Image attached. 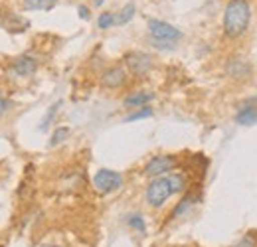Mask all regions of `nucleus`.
<instances>
[{
  "label": "nucleus",
  "instance_id": "24",
  "mask_svg": "<svg viewBox=\"0 0 257 247\" xmlns=\"http://www.w3.org/2000/svg\"><path fill=\"white\" fill-rule=\"evenodd\" d=\"M40 247H62V245H52V243H44V245H40Z\"/></svg>",
  "mask_w": 257,
  "mask_h": 247
},
{
  "label": "nucleus",
  "instance_id": "9",
  "mask_svg": "<svg viewBox=\"0 0 257 247\" xmlns=\"http://www.w3.org/2000/svg\"><path fill=\"white\" fill-rule=\"evenodd\" d=\"M155 95L149 91H137V93H131L128 97H125V107L127 109H141V107H145L151 99H153Z\"/></svg>",
  "mask_w": 257,
  "mask_h": 247
},
{
  "label": "nucleus",
  "instance_id": "1",
  "mask_svg": "<svg viewBox=\"0 0 257 247\" xmlns=\"http://www.w3.org/2000/svg\"><path fill=\"white\" fill-rule=\"evenodd\" d=\"M251 20V8L247 0H229L224 12V32L229 38H237L247 30Z\"/></svg>",
  "mask_w": 257,
  "mask_h": 247
},
{
  "label": "nucleus",
  "instance_id": "8",
  "mask_svg": "<svg viewBox=\"0 0 257 247\" xmlns=\"http://www.w3.org/2000/svg\"><path fill=\"white\" fill-rule=\"evenodd\" d=\"M36 69H38V62L34 60L32 56H20L10 65V71L14 75H18V77H30V75L36 73Z\"/></svg>",
  "mask_w": 257,
  "mask_h": 247
},
{
  "label": "nucleus",
  "instance_id": "22",
  "mask_svg": "<svg viewBox=\"0 0 257 247\" xmlns=\"http://www.w3.org/2000/svg\"><path fill=\"white\" fill-rule=\"evenodd\" d=\"M12 109V101H8V99H2L0 97V115H4L6 111H10Z\"/></svg>",
  "mask_w": 257,
  "mask_h": 247
},
{
  "label": "nucleus",
  "instance_id": "14",
  "mask_svg": "<svg viewBox=\"0 0 257 247\" xmlns=\"http://www.w3.org/2000/svg\"><path fill=\"white\" fill-rule=\"evenodd\" d=\"M60 105H62V103L58 101V103H54V105H52V107H50V109L46 111V115H44V119H42V123H40V127H38L40 131H46V129L50 127V123H52V119L56 117V113H58V109H60Z\"/></svg>",
  "mask_w": 257,
  "mask_h": 247
},
{
  "label": "nucleus",
  "instance_id": "21",
  "mask_svg": "<svg viewBox=\"0 0 257 247\" xmlns=\"http://www.w3.org/2000/svg\"><path fill=\"white\" fill-rule=\"evenodd\" d=\"M235 247H257V241H255V237H253V235H245V237H243V239H241Z\"/></svg>",
  "mask_w": 257,
  "mask_h": 247
},
{
  "label": "nucleus",
  "instance_id": "17",
  "mask_svg": "<svg viewBox=\"0 0 257 247\" xmlns=\"http://www.w3.org/2000/svg\"><path fill=\"white\" fill-rule=\"evenodd\" d=\"M133 16H135V4H127L121 12H119V16H117V24H127V22H131L133 20Z\"/></svg>",
  "mask_w": 257,
  "mask_h": 247
},
{
  "label": "nucleus",
  "instance_id": "5",
  "mask_svg": "<svg viewBox=\"0 0 257 247\" xmlns=\"http://www.w3.org/2000/svg\"><path fill=\"white\" fill-rule=\"evenodd\" d=\"M125 65L133 75H147L153 69V58L145 52H128L125 56Z\"/></svg>",
  "mask_w": 257,
  "mask_h": 247
},
{
  "label": "nucleus",
  "instance_id": "25",
  "mask_svg": "<svg viewBox=\"0 0 257 247\" xmlns=\"http://www.w3.org/2000/svg\"><path fill=\"white\" fill-rule=\"evenodd\" d=\"M103 2H105V0H95V6H101Z\"/></svg>",
  "mask_w": 257,
  "mask_h": 247
},
{
  "label": "nucleus",
  "instance_id": "10",
  "mask_svg": "<svg viewBox=\"0 0 257 247\" xmlns=\"http://www.w3.org/2000/svg\"><path fill=\"white\" fill-rule=\"evenodd\" d=\"M235 123L237 125H255L257 123V107L245 103V107L235 115Z\"/></svg>",
  "mask_w": 257,
  "mask_h": 247
},
{
  "label": "nucleus",
  "instance_id": "11",
  "mask_svg": "<svg viewBox=\"0 0 257 247\" xmlns=\"http://www.w3.org/2000/svg\"><path fill=\"white\" fill-rule=\"evenodd\" d=\"M225 71H227L229 75H233V77H243V75L249 73V65L243 62L241 58H233L231 62L227 63Z\"/></svg>",
  "mask_w": 257,
  "mask_h": 247
},
{
  "label": "nucleus",
  "instance_id": "23",
  "mask_svg": "<svg viewBox=\"0 0 257 247\" xmlns=\"http://www.w3.org/2000/svg\"><path fill=\"white\" fill-rule=\"evenodd\" d=\"M77 10H79V18H83V20L89 18V8H87V6H79Z\"/></svg>",
  "mask_w": 257,
  "mask_h": 247
},
{
  "label": "nucleus",
  "instance_id": "12",
  "mask_svg": "<svg viewBox=\"0 0 257 247\" xmlns=\"http://www.w3.org/2000/svg\"><path fill=\"white\" fill-rule=\"evenodd\" d=\"M58 4V0H24L26 10H52Z\"/></svg>",
  "mask_w": 257,
  "mask_h": 247
},
{
  "label": "nucleus",
  "instance_id": "19",
  "mask_svg": "<svg viewBox=\"0 0 257 247\" xmlns=\"http://www.w3.org/2000/svg\"><path fill=\"white\" fill-rule=\"evenodd\" d=\"M168 178H170V184H172L174 194H178V192H182V190H184L186 180H184V176H182V174H168Z\"/></svg>",
  "mask_w": 257,
  "mask_h": 247
},
{
  "label": "nucleus",
  "instance_id": "13",
  "mask_svg": "<svg viewBox=\"0 0 257 247\" xmlns=\"http://www.w3.org/2000/svg\"><path fill=\"white\" fill-rule=\"evenodd\" d=\"M127 223L135 229V231H141V233H145L147 231V223H145V217L141 216V214H128L127 217Z\"/></svg>",
  "mask_w": 257,
  "mask_h": 247
},
{
  "label": "nucleus",
  "instance_id": "16",
  "mask_svg": "<svg viewBox=\"0 0 257 247\" xmlns=\"http://www.w3.org/2000/svg\"><path fill=\"white\" fill-rule=\"evenodd\" d=\"M69 129L67 127H60V129H56L54 131V135H52V139H50V147H58L60 143H64L65 139L69 137Z\"/></svg>",
  "mask_w": 257,
  "mask_h": 247
},
{
  "label": "nucleus",
  "instance_id": "3",
  "mask_svg": "<svg viewBox=\"0 0 257 247\" xmlns=\"http://www.w3.org/2000/svg\"><path fill=\"white\" fill-rule=\"evenodd\" d=\"M123 186V174L109 170V168H101L93 176V188L99 194H113Z\"/></svg>",
  "mask_w": 257,
  "mask_h": 247
},
{
  "label": "nucleus",
  "instance_id": "7",
  "mask_svg": "<svg viewBox=\"0 0 257 247\" xmlns=\"http://www.w3.org/2000/svg\"><path fill=\"white\" fill-rule=\"evenodd\" d=\"M125 81H127V73H125V69L119 67V65L109 67V69L103 71V75H101V85L107 87V89H117V87L125 85Z\"/></svg>",
  "mask_w": 257,
  "mask_h": 247
},
{
  "label": "nucleus",
  "instance_id": "20",
  "mask_svg": "<svg viewBox=\"0 0 257 247\" xmlns=\"http://www.w3.org/2000/svg\"><path fill=\"white\" fill-rule=\"evenodd\" d=\"M192 202H194V196H186V198H184V200H182V202L176 206V210L172 212V217H178L182 212H184V210H188V208L192 206Z\"/></svg>",
  "mask_w": 257,
  "mask_h": 247
},
{
  "label": "nucleus",
  "instance_id": "2",
  "mask_svg": "<svg viewBox=\"0 0 257 247\" xmlns=\"http://www.w3.org/2000/svg\"><path fill=\"white\" fill-rule=\"evenodd\" d=\"M172 194H174V190L170 184V178L157 176V178H153V182L147 188V204L153 208H162Z\"/></svg>",
  "mask_w": 257,
  "mask_h": 247
},
{
  "label": "nucleus",
  "instance_id": "6",
  "mask_svg": "<svg viewBox=\"0 0 257 247\" xmlns=\"http://www.w3.org/2000/svg\"><path fill=\"white\" fill-rule=\"evenodd\" d=\"M149 32L153 34L155 40H164V42H176L182 38V32L176 26L162 20H149Z\"/></svg>",
  "mask_w": 257,
  "mask_h": 247
},
{
  "label": "nucleus",
  "instance_id": "15",
  "mask_svg": "<svg viewBox=\"0 0 257 247\" xmlns=\"http://www.w3.org/2000/svg\"><path fill=\"white\" fill-rule=\"evenodd\" d=\"M153 115V109L149 107V105H145V107H141V109H137L135 113H131L127 119V123H133V121H141V119H149Z\"/></svg>",
  "mask_w": 257,
  "mask_h": 247
},
{
  "label": "nucleus",
  "instance_id": "4",
  "mask_svg": "<svg viewBox=\"0 0 257 247\" xmlns=\"http://www.w3.org/2000/svg\"><path fill=\"white\" fill-rule=\"evenodd\" d=\"M176 164H178L176 156L159 155V156H155V158H151V160L147 162V166H145V174H147V176H151V178H157V176H162V174H166V172L174 170V168H176Z\"/></svg>",
  "mask_w": 257,
  "mask_h": 247
},
{
  "label": "nucleus",
  "instance_id": "18",
  "mask_svg": "<svg viewBox=\"0 0 257 247\" xmlns=\"http://www.w3.org/2000/svg\"><path fill=\"white\" fill-rule=\"evenodd\" d=\"M115 22H117L115 14H111V12H103V14L99 16V20H97V26H99L101 30H107V28H111Z\"/></svg>",
  "mask_w": 257,
  "mask_h": 247
}]
</instances>
